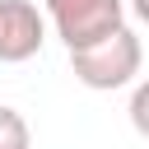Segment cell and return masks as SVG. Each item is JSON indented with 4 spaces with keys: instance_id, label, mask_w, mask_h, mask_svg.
<instances>
[{
    "instance_id": "cell-1",
    "label": "cell",
    "mask_w": 149,
    "mask_h": 149,
    "mask_svg": "<svg viewBox=\"0 0 149 149\" xmlns=\"http://www.w3.org/2000/svg\"><path fill=\"white\" fill-rule=\"evenodd\" d=\"M140 65H144V47H140V37L130 28H116L112 37L70 51V74L93 93H112V88L135 84Z\"/></svg>"
},
{
    "instance_id": "cell-2",
    "label": "cell",
    "mask_w": 149,
    "mask_h": 149,
    "mask_svg": "<svg viewBox=\"0 0 149 149\" xmlns=\"http://www.w3.org/2000/svg\"><path fill=\"white\" fill-rule=\"evenodd\" d=\"M42 5H47V23L65 42V51L93 47V42L112 37L116 28H126V0H42Z\"/></svg>"
},
{
    "instance_id": "cell-3",
    "label": "cell",
    "mask_w": 149,
    "mask_h": 149,
    "mask_svg": "<svg viewBox=\"0 0 149 149\" xmlns=\"http://www.w3.org/2000/svg\"><path fill=\"white\" fill-rule=\"evenodd\" d=\"M47 19L33 0H0V65H23L42 51Z\"/></svg>"
},
{
    "instance_id": "cell-4",
    "label": "cell",
    "mask_w": 149,
    "mask_h": 149,
    "mask_svg": "<svg viewBox=\"0 0 149 149\" xmlns=\"http://www.w3.org/2000/svg\"><path fill=\"white\" fill-rule=\"evenodd\" d=\"M0 149H33V130H28L23 112L5 107V102H0Z\"/></svg>"
},
{
    "instance_id": "cell-5",
    "label": "cell",
    "mask_w": 149,
    "mask_h": 149,
    "mask_svg": "<svg viewBox=\"0 0 149 149\" xmlns=\"http://www.w3.org/2000/svg\"><path fill=\"white\" fill-rule=\"evenodd\" d=\"M130 126H135V135H144L149 140V79H140L135 88H130Z\"/></svg>"
},
{
    "instance_id": "cell-6",
    "label": "cell",
    "mask_w": 149,
    "mask_h": 149,
    "mask_svg": "<svg viewBox=\"0 0 149 149\" xmlns=\"http://www.w3.org/2000/svg\"><path fill=\"white\" fill-rule=\"evenodd\" d=\"M130 14H135L144 28H149V0H130Z\"/></svg>"
}]
</instances>
